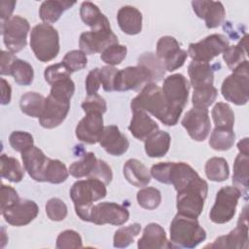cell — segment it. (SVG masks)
Masks as SVG:
<instances>
[{
  "label": "cell",
  "instance_id": "cell-26",
  "mask_svg": "<svg viewBox=\"0 0 249 249\" xmlns=\"http://www.w3.org/2000/svg\"><path fill=\"white\" fill-rule=\"evenodd\" d=\"M124 178L135 187H145L151 182L149 169L138 160L129 159L124 164Z\"/></svg>",
  "mask_w": 249,
  "mask_h": 249
},
{
  "label": "cell",
  "instance_id": "cell-10",
  "mask_svg": "<svg viewBox=\"0 0 249 249\" xmlns=\"http://www.w3.org/2000/svg\"><path fill=\"white\" fill-rule=\"evenodd\" d=\"M230 46L229 40L222 34H211L197 43H192L188 49V54L194 61H211L215 56L223 53Z\"/></svg>",
  "mask_w": 249,
  "mask_h": 249
},
{
  "label": "cell",
  "instance_id": "cell-53",
  "mask_svg": "<svg viewBox=\"0 0 249 249\" xmlns=\"http://www.w3.org/2000/svg\"><path fill=\"white\" fill-rule=\"evenodd\" d=\"M82 108L85 113L89 112H96L100 114H104L107 110V104L103 97L98 94L88 96L82 103Z\"/></svg>",
  "mask_w": 249,
  "mask_h": 249
},
{
  "label": "cell",
  "instance_id": "cell-54",
  "mask_svg": "<svg viewBox=\"0 0 249 249\" xmlns=\"http://www.w3.org/2000/svg\"><path fill=\"white\" fill-rule=\"evenodd\" d=\"M89 177L97 178L105 185H109L113 179V172L110 165H108L106 161L97 159L94 168Z\"/></svg>",
  "mask_w": 249,
  "mask_h": 249
},
{
  "label": "cell",
  "instance_id": "cell-5",
  "mask_svg": "<svg viewBox=\"0 0 249 249\" xmlns=\"http://www.w3.org/2000/svg\"><path fill=\"white\" fill-rule=\"evenodd\" d=\"M30 47L42 62H48L58 54L59 36L57 30L48 23L35 25L30 33Z\"/></svg>",
  "mask_w": 249,
  "mask_h": 249
},
{
  "label": "cell",
  "instance_id": "cell-41",
  "mask_svg": "<svg viewBox=\"0 0 249 249\" xmlns=\"http://www.w3.org/2000/svg\"><path fill=\"white\" fill-rule=\"evenodd\" d=\"M218 95V90L214 86H206L194 89L192 103L194 107L208 108L214 103Z\"/></svg>",
  "mask_w": 249,
  "mask_h": 249
},
{
  "label": "cell",
  "instance_id": "cell-3",
  "mask_svg": "<svg viewBox=\"0 0 249 249\" xmlns=\"http://www.w3.org/2000/svg\"><path fill=\"white\" fill-rule=\"evenodd\" d=\"M170 248H195L205 240L206 231L197 219L177 213L170 224Z\"/></svg>",
  "mask_w": 249,
  "mask_h": 249
},
{
  "label": "cell",
  "instance_id": "cell-36",
  "mask_svg": "<svg viewBox=\"0 0 249 249\" xmlns=\"http://www.w3.org/2000/svg\"><path fill=\"white\" fill-rule=\"evenodd\" d=\"M234 140L233 129L215 127L210 135L209 145L215 151H228L233 146Z\"/></svg>",
  "mask_w": 249,
  "mask_h": 249
},
{
  "label": "cell",
  "instance_id": "cell-16",
  "mask_svg": "<svg viewBox=\"0 0 249 249\" xmlns=\"http://www.w3.org/2000/svg\"><path fill=\"white\" fill-rule=\"evenodd\" d=\"M118 37L111 28L90 30L81 34L79 47L86 54L102 53L109 46L118 44Z\"/></svg>",
  "mask_w": 249,
  "mask_h": 249
},
{
  "label": "cell",
  "instance_id": "cell-62",
  "mask_svg": "<svg viewBox=\"0 0 249 249\" xmlns=\"http://www.w3.org/2000/svg\"><path fill=\"white\" fill-rule=\"evenodd\" d=\"M237 148L239 150V153L249 155V144H248V138L245 137L242 140H240L237 143Z\"/></svg>",
  "mask_w": 249,
  "mask_h": 249
},
{
  "label": "cell",
  "instance_id": "cell-40",
  "mask_svg": "<svg viewBox=\"0 0 249 249\" xmlns=\"http://www.w3.org/2000/svg\"><path fill=\"white\" fill-rule=\"evenodd\" d=\"M69 176V170L59 160L49 159L45 169V182L52 184H60Z\"/></svg>",
  "mask_w": 249,
  "mask_h": 249
},
{
  "label": "cell",
  "instance_id": "cell-7",
  "mask_svg": "<svg viewBox=\"0 0 249 249\" xmlns=\"http://www.w3.org/2000/svg\"><path fill=\"white\" fill-rule=\"evenodd\" d=\"M161 90L170 111L179 119L188 102L190 90L188 80L180 73L172 74L164 79Z\"/></svg>",
  "mask_w": 249,
  "mask_h": 249
},
{
  "label": "cell",
  "instance_id": "cell-59",
  "mask_svg": "<svg viewBox=\"0 0 249 249\" xmlns=\"http://www.w3.org/2000/svg\"><path fill=\"white\" fill-rule=\"evenodd\" d=\"M17 59V56L11 53L10 51H2L1 52V69L0 73L1 75H10L11 67L14 63V61Z\"/></svg>",
  "mask_w": 249,
  "mask_h": 249
},
{
  "label": "cell",
  "instance_id": "cell-24",
  "mask_svg": "<svg viewBox=\"0 0 249 249\" xmlns=\"http://www.w3.org/2000/svg\"><path fill=\"white\" fill-rule=\"evenodd\" d=\"M200 177L197 172L186 162H171L167 184H172L178 192Z\"/></svg>",
  "mask_w": 249,
  "mask_h": 249
},
{
  "label": "cell",
  "instance_id": "cell-50",
  "mask_svg": "<svg viewBox=\"0 0 249 249\" xmlns=\"http://www.w3.org/2000/svg\"><path fill=\"white\" fill-rule=\"evenodd\" d=\"M180 49V45L174 37L163 36L157 43V56L162 61L165 57Z\"/></svg>",
  "mask_w": 249,
  "mask_h": 249
},
{
  "label": "cell",
  "instance_id": "cell-45",
  "mask_svg": "<svg viewBox=\"0 0 249 249\" xmlns=\"http://www.w3.org/2000/svg\"><path fill=\"white\" fill-rule=\"evenodd\" d=\"M127 53V49L124 45L114 44L109 46L101 53V59L103 62L108 64L109 66H115L122 63V61L125 58Z\"/></svg>",
  "mask_w": 249,
  "mask_h": 249
},
{
  "label": "cell",
  "instance_id": "cell-31",
  "mask_svg": "<svg viewBox=\"0 0 249 249\" xmlns=\"http://www.w3.org/2000/svg\"><path fill=\"white\" fill-rule=\"evenodd\" d=\"M249 180V155L239 153L233 163L232 184L236 187L241 194L246 195L248 192Z\"/></svg>",
  "mask_w": 249,
  "mask_h": 249
},
{
  "label": "cell",
  "instance_id": "cell-43",
  "mask_svg": "<svg viewBox=\"0 0 249 249\" xmlns=\"http://www.w3.org/2000/svg\"><path fill=\"white\" fill-rule=\"evenodd\" d=\"M136 198L138 204L142 208L154 210L161 202V194L154 187H146L138 191Z\"/></svg>",
  "mask_w": 249,
  "mask_h": 249
},
{
  "label": "cell",
  "instance_id": "cell-27",
  "mask_svg": "<svg viewBox=\"0 0 249 249\" xmlns=\"http://www.w3.org/2000/svg\"><path fill=\"white\" fill-rule=\"evenodd\" d=\"M191 86L196 88L213 86L214 72L209 63L192 61L188 67Z\"/></svg>",
  "mask_w": 249,
  "mask_h": 249
},
{
  "label": "cell",
  "instance_id": "cell-11",
  "mask_svg": "<svg viewBox=\"0 0 249 249\" xmlns=\"http://www.w3.org/2000/svg\"><path fill=\"white\" fill-rule=\"evenodd\" d=\"M29 29V22L20 16L12 17L1 26L3 41L8 51L13 53L20 52L27 44L26 38Z\"/></svg>",
  "mask_w": 249,
  "mask_h": 249
},
{
  "label": "cell",
  "instance_id": "cell-60",
  "mask_svg": "<svg viewBox=\"0 0 249 249\" xmlns=\"http://www.w3.org/2000/svg\"><path fill=\"white\" fill-rule=\"evenodd\" d=\"M15 6V1H1V26H3L11 18Z\"/></svg>",
  "mask_w": 249,
  "mask_h": 249
},
{
  "label": "cell",
  "instance_id": "cell-58",
  "mask_svg": "<svg viewBox=\"0 0 249 249\" xmlns=\"http://www.w3.org/2000/svg\"><path fill=\"white\" fill-rule=\"evenodd\" d=\"M19 199L17 191L11 187L2 184L1 186V212L5 210L8 206L12 205Z\"/></svg>",
  "mask_w": 249,
  "mask_h": 249
},
{
  "label": "cell",
  "instance_id": "cell-18",
  "mask_svg": "<svg viewBox=\"0 0 249 249\" xmlns=\"http://www.w3.org/2000/svg\"><path fill=\"white\" fill-rule=\"evenodd\" d=\"M104 129L102 114L96 112L86 113L78 123L75 134L78 140L87 144H95L99 141Z\"/></svg>",
  "mask_w": 249,
  "mask_h": 249
},
{
  "label": "cell",
  "instance_id": "cell-33",
  "mask_svg": "<svg viewBox=\"0 0 249 249\" xmlns=\"http://www.w3.org/2000/svg\"><path fill=\"white\" fill-rule=\"evenodd\" d=\"M248 46V36L245 34L235 46H229L223 52V59L231 70H234L246 60Z\"/></svg>",
  "mask_w": 249,
  "mask_h": 249
},
{
  "label": "cell",
  "instance_id": "cell-29",
  "mask_svg": "<svg viewBox=\"0 0 249 249\" xmlns=\"http://www.w3.org/2000/svg\"><path fill=\"white\" fill-rule=\"evenodd\" d=\"M170 142L168 132L157 130L145 140V152L150 158H161L168 152Z\"/></svg>",
  "mask_w": 249,
  "mask_h": 249
},
{
  "label": "cell",
  "instance_id": "cell-34",
  "mask_svg": "<svg viewBox=\"0 0 249 249\" xmlns=\"http://www.w3.org/2000/svg\"><path fill=\"white\" fill-rule=\"evenodd\" d=\"M206 177L214 182L226 181L230 176L228 161L224 158L214 157L209 159L204 166Z\"/></svg>",
  "mask_w": 249,
  "mask_h": 249
},
{
  "label": "cell",
  "instance_id": "cell-13",
  "mask_svg": "<svg viewBox=\"0 0 249 249\" xmlns=\"http://www.w3.org/2000/svg\"><path fill=\"white\" fill-rule=\"evenodd\" d=\"M190 137L196 141H204L210 133L211 122L208 109L194 107L189 110L181 121Z\"/></svg>",
  "mask_w": 249,
  "mask_h": 249
},
{
  "label": "cell",
  "instance_id": "cell-51",
  "mask_svg": "<svg viewBox=\"0 0 249 249\" xmlns=\"http://www.w3.org/2000/svg\"><path fill=\"white\" fill-rule=\"evenodd\" d=\"M70 75H71V72L65 67V65L62 62L48 66L44 72L45 80L50 85H52L54 82H57L59 80L70 78Z\"/></svg>",
  "mask_w": 249,
  "mask_h": 249
},
{
  "label": "cell",
  "instance_id": "cell-15",
  "mask_svg": "<svg viewBox=\"0 0 249 249\" xmlns=\"http://www.w3.org/2000/svg\"><path fill=\"white\" fill-rule=\"evenodd\" d=\"M209 248H248V212L245 206L239 215L235 229L226 235L217 237L213 243L205 246Z\"/></svg>",
  "mask_w": 249,
  "mask_h": 249
},
{
  "label": "cell",
  "instance_id": "cell-42",
  "mask_svg": "<svg viewBox=\"0 0 249 249\" xmlns=\"http://www.w3.org/2000/svg\"><path fill=\"white\" fill-rule=\"evenodd\" d=\"M141 226L138 223L122 227L116 231L113 238L114 247L124 248L134 241V238L140 233Z\"/></svg>",
  "mask_w": 249,
  "mask_h": 249
},
{
  "label": "cell",
  "instance_id": "cell-39",
  "mask_svg": "<svg viewBox=\"0 0 249 249\" xmlns=\"http://www.w3.org/2000/svg\"><path fill=\"white\" fill-rule=\"evenodd\" d=\"M10 75L18 85L28 86L33 82L34 70L27 61L17 58L11 67Z\"/></svg>",
  "mask_w": 249,
  "mask_h": 249
},
{
  "label": "cell",
  "instance_id": "cell-49",
  "mask_svg": "<svg viewBox=\"0 0 249 249\" xmlns=\"http://www.w3.org/2000/svg\"><path fill=\"white\" fill-rule=\"evenodd\" d=\"M46 213L52 221H62L67 216V206L60 198L53 197L46 203Z\"/></svg>",
  "mask_w": 249,
  "mask_h": 249
},
{
  "label": "cell",
  "instance_id": "cell-57",
  "mask_svg": "<svg viewBox=\"0 0 249 249\" xmlns=\"http://www.w3.org/2000/svg\"><path fill=\"white\" fill-rule=\"evenodd\" d=\"M101 86L99 77V68H94L90 70L86 78V91L88 96L95 95Z\"/></svg>",
  "mask_w": 249,
  "mask_h": 249
},
{
  "label": "cell",
  "instance_id": "cell-1",
  "mask_svg": "<svg viewBox=\"0 0 249 249\" xmlns=\"http://www.w3.org/2000/svg\"><path fill=\"white\" fill-rule=\"evenodd\" d=\"M131 110L139 109L151 113L154 117L159 119L163 124L171 126L178 123V120L170 111L161 88L156 83L147 84L135 96L130 103Z\"/></svg>",
  "mask_w": 249,
  "mask_h": 249
},
{
  "label": "cell",
  "instance_id": "cell-21",
  "mask_svg": "<svg viewBox=\"0 0 249 249\" xmlns=\"http://www.w3.org/2000/svg\"><path fill=\"white\" fill-rule=\"evenodd\" d=\"M100 146L112 156H122L124 154L128 147L129 142L125 135H124L117 125L111 124L104 126L102 135L99 139Z\"/></svg>",
  "mask_w": 249,
  "mask_h": 249
},
{
  "label": "cell",
  "instance_id": "cell-61",
  "mask_svg": "<svg viewBox=\"0 0 249 249\" xmlns=\"http://www.w3.org/2000/svg\"><path fill=\"white\" fill-rule=\"evenodd\" d=\"M1 104L6 105L9 104L11 101V95H12V89L10 84L4 79L1 78Z\"/></svg>",
  "mask_w": 249,
  "mask_h": 249
},
{
  "label": "cell",
  "instance_id": "cell-52",
  "mask_svg": "<svg viewBox=\"0 0 249 249\" xmlns=\"http://www.w3.org/2000/svg\"><path fill=\"white\" fill-rule=\"evenodd\" d=\"M51 86V93L63 96L68 99H71L75 92V84L71 80V78L59 80L57 82H54Z\"/></svg>",
  "mask_w": 249,
  "mask_h": 249
},
{
  "label": "cell",
  "instance_id": "cell-8",
  "mask_svg": "<svg viewBox=\"0 0 249 249\" xmlns=\"http://www.w3.org/2000/svg\"><path fill=\"white\" fill-rule=\"evenodd\" d=\"M241 196V192L234 186L221 188L216 195L215 203L210 210V220L215 224L230 222L235 214L238 199Z\"/></svg>",
  "mask_w": 249,
  "mask_h": 249
},
{
  "label": "cell",
  "instance_id": "cell-17",
  "mask_svg": "<svg viewBox=\"0 0 249 249\" xmlns=\"http://www.w3.org/2000/svg\"><path fill=\"white\" fill-rule=\"evenodd\" d=\"M1 213L8 224L14 227H21L28 225L37 217L39 207L33 200L19 198Z\"/></svg>",
  "mask_w": 249,
  "mask_h": 249
},
{
  "label": "cell",
  "instance_id": "cell-38",
  "mask_svg": "<svg viewBox=\"0 0 249 249\" xmlns=\"http://www.w3.org/2000/svg\"><path fill=\"white\" fill-rule=\"evenodd\" d=\"M97 159L92 152H89L83 155V157L69 166V174L75 178L89 177L92 172Z\"/></svg>",
  "mask_w": 249,
  "mask_h": 249
},
{
  "label": "cell",
  "instance_id": "cell-12",
  "mask_svg": "<svg viewBox=\"0 0 249 249\" xmlns=\"http://www.w3.org/2000/svg\"><path fill=\"white\" fill-rule=\"evenodd\" d=\"M69 109L70 99L50 92L46 98L45 108L39 118V123L45 128H54L66 119Z\"/></svg>",
  "mask_w": 249,
  "mask_h": 249
},
{
  "label": "cell",
  "instance_id": "cell-35",
  "mask_svg": "<svg viewBox=\"0 0 249 249\" xmlns=\"http://www.w3.org/2000/svg\"><path fill=\"white\" fill-rule=\"evenodd\" d=\"M0 162V172L2 178L7 179L8 181L14 183H18L22 180L24 171L21 164L17 159L2 154Z\"/></svg>",
  "mask_w": 249,
  "mask_h": 249
},
{
  "label": "cell",
  "instance_id": "cell-55",
  "mask_svg": "<svg viewBox=\"0 0 249 249\" xmlns=\"http://www.w3.org/2000/svg\"><path fill=\"white\" fill-rule=\"evenodd\" d=\"M187 57H188V52H186L185 50L179 49L178 51H176L175 53H173L172 54H170L169 56H167L162 60L165 70L172 72L182 67Z\"/></svg>",
  "mask_w": 249,
  "mask_h": 249
},
{
  "label": "cell",
  "instance_id": "cell-4",
  "mask_svg": "<svg viewBox=\"0 0 249 249\" xmlns=\"http://www.w3.org/2000/svg\"><path fill=\"white\" fill-rule=\"evenodd\" d=\"M208 184L201 177L177 192L176 207L178 214L197 219L204 206Z\"/></svg>",
  "mask_w": 249,
  "mask_h": 249
},
{
  "label": "cell",
  "instance_id": "cell-46",
  "mask_svg": "<svg viewBox=\"0 0 249 249\" xmlns=\"http://www.w3.org/2000/svg\"><path fill=\"white\" fill-rule=\"evenodd\" d=\"M61 62L72 73L85 68L88 63V58H87V54L83 51L73 50L68 52L64 55Z\"/></svg>",
  "mask_w": 249,
  "mask_h": 249
},
{
  "label": "cell",
  "instance_id": "cell-20",
  "mask_svg": "<svg viewBox=\"0 0 249 249\" xmlns=\"http://www.w3.org/2000/svg\"><path fill=\"white\" fill-rule=\"evenodd\" d=\"M21 160L25 171L32 179L37 182H45V169L49 158L42 150L32 146L21 153Z\"/></svg>",
  "mask_w": 249,
  "mask_h": 249
},
{
  "label": "cell",
  "instance_id": "cell-9",
  "mask_svg": "<svg viewBox=\"0 0 249 249\" xmlns=\"http://www.w3.org/2000/svg\"><path fill=\"white\" fill-rule=\"evenodd\" d=\"M149 83H154L150 70L146 66L138 63L137 66L118 69L114 81V90H139Z\"/></svg>",
  "mask_w": 249,
  "mask_h": 249
},
{
  "label": "cell",
  "instance_id": "cell-25",
  "mask_svg": "<svg viewBox=\"0 0 249 249\" xmlns=\"http://www.w3.org/2000/svg\"><path fill=\"white\" fill-rule=\"evenodd\" d=\"M117 20L123 32L136 35L142 30V14L133 6H124L117 14Z\"/></svg>",
  "mask_w": 249,
  "mask_h": 249
},
{
  "label": "cell",
  "instance_id": "cell-6",
  "mask_svg": "<svg viewBox=\"0 0 249 249\" xmlns=\"http://www.w3.org/2000/svg\"><path fill=\"white\" fill-rule=\"evenodd\" d=\"M221 92L227 101L235 105H245L249 99L248 60L243 61L222 84Z\"/></svg>",
  "mask_w": 249,
  "mask_h": 249
},
{
  "label": "cell",
  "instance_id": "cell-28",
  "mask_svg": "<svg viewBox=\"0 0 249 249\" xmlns=\"http://www.w3.org/2000/svg\"><path fill=\"white\" fill-rule=\"evenodd\" d=\"M82 20L89 25L91 30L111 28L108 18L100 12L99 8L91 2H83L80 8Z\"/></svg>",
  "mask_w": 249,
  "mask_h": 249
},
{
  "label": "cell",
  "instance_id": "cell-44",
  "mask_svg": "<svg viewBox=\"0 0 249 249\" xmlns=\"http://www.w3.org/2000/svg\"><path fill=\"white\" fill-rule=\"evenodd\" d=\"M138 63L146 66L150 70V72L153 76L154 83H155V81H160L162 78V76L164 75L165 68H164L163 62L154 53H143L139 57Z\"/></svg>",
  "mask_w": 249,
  "mask_h": 249
},
{
  "label": "cell",
  "instance_id": "cell-22",
  "mask_svg": "<svg viewBox=\"0 0 249 249\" xmlns=\"http://www.w3.org/2000/svg\"><path fill=\"white\" fill-rule=\"evenodd\" d=\"M131 111L132 118L128 129L136 139L145 141L151 134L159 130V124L147 114V112L139 109Z\"/></svg>",
  "mask_w": 249,
  "mask_h": 249
},
{
  "label": "cell",
  "instance_id": "cell-48",
  "mask_svg": "<svg viewBox=\"0 0 249 249\" xmlns=\"http://www.w3.org/2000/svg\"><path fill=\"white\" fill-rule=\"evenodd\" d=\"M9 143L11 147L19 153L34 146L33 136L26 131H13L9 136Z\"/></svg>",
  "mask_w": 249,
  "mask_h": 249
},
{
  "label": "cell",
  "instance_id": "cell-37",
  "mask_svg": "<svg viewBox=\"0 0 249 249\" xmlns=\"http://www.w3.org/2000/svg\"><path fill=\"white\" fill-rule=\"evenodd\" d=\"M215 127L233 129L234 113L231 107L224 102H218L214 105L211 112Z\"/></svg>",
  "mask_w": 249,
  "mask_h": 249
},
{
  "label": "cell",
  "instance_id": "cell-14",
  "mask_svg": "<svg viewBox=\"0 0 249 249\" xmlns=\"http://www.w3.org/2000/svg\"><path fill=\"white\" fill-rule=\"evenodd\" d=\"M129 219L128 210L115 202H99L92 206L90 211L89 222L96 225L110 224L121 226Z\"/></svg>",
  "mask_w": 249,
  "mask_h": 249
},
{
  "label": "cell",
  "instance_id": "cell-19",
  "mask_svg": "<svg viewBox=\"0 0 249 249\" xmlns=\"http://www.w3.org/2000/svg\"><path fill=\"white\" fill-rule=\"evenodd\" d=\"M193 10L196 15L204 19L207 28H216L224 20L226 11L221 2L196 0L192 2Z\"/></svg>",
  "mask_w": 249,
  "mask_h": 249
},
{
  "label": "cell",
  "instance_id": "cell-30",
  "mask_svg": "<svg viewBox=\"0 0 249 249\" xmlns=\"http://www.w3.org/2000/svg\"><path fill=\"white\" fill-rule=\"evenodd\" d=\"M74 1H60V0H48L44 1L39 8L40 18L44 23H53L61 17L62 13L73 5Z\"/></svg>",
  "mask_w": 249,
  "mask_h": 249
},
{
  "label": "cell",
  "instance_id": "cell-23",
  "mask_svg": "<svg viewBox=\"0 0 249 249\" xmlns=\"http://www.w3.org/2000/svg\"><path fill=\"white\" fill-rule=\"evenodd\" d=\"M137 247L139 249H163L170 248V244L163 228L157 223H150L145 227Z\"/></svg>",
  "mask_w": 249,
  "mask_h": 249
},
{
  "label": "cell",
  "instance_id": "cell-56",
  "mask_svg": "<svg viewBox=\"0 0 249 249\" xmlns=\"http://www.w3.org/2000/svg\"><path fill=\"white\" fill-rule=\"evenodd\" d=\"M118 69L114 66H103L99 68V77L100 83L105 91L114 90V81Z\"/></svg>",
  "mask_w": 249,
  "mask_h": 249
},
{
  "label": "cell",
  "instance_id": "cell-47",
  "mask_svg": "<svg viewBox=\"0 0 249 249\" xmlns=\"http://www.w3.org/2000/svg\"><path fill=\"white\" fill-rule=\"evenodd\" d=\"M55 246L58 249L81 248L83 246L82 237L77 231L73 230H66L58 234Z\"/></svg>",
  "mask_w": 249,
  "mask_h": 249
},
{
  "label": "cell",
  "instance_id": "cell-32",
  "mask_svg": "<svg viewBox=\"0 0 249 249\" xmlns=\"http://www.w3.org/2000/svg\"><path fill=\"white\" fill-rule=\"evenodd\" d=\"M46 98L36 91H28L21 95L19 100L20 110L32 118H40L45 108Z\"/></svg>",
  "mask_w": 249,
  "mask_h": 249
},
{
  "label": "cell",
  "instance_id": "cell-2",
  "mask_svg": "<svg viewBox=\"0 0 249 249\" xmlns=\"http://www.w3.org/2000/svg\"><path fill=\"white\" fill-rule=\"evenodd\" d=\"M106 195V185L93 177L78 180L70 189V197L74 203L75 212L81 220L86 222H89L93 202L104 198Z\"/></svg>",
  "mask_w": 249,
  "mask_h": 249
}]
</instances>
